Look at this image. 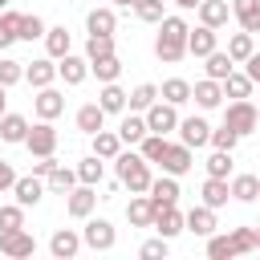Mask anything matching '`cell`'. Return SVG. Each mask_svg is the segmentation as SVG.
<instances>
[{"label":"cell","instance_id":"obj_1","mask_svg":"<svg viewBox=\"0 0 260 260\" xmlns=\"http://www.w3.org/2000/svg\"><path fill=\"white\" fill-rule=\"evenodd\" d=\"M187 32H191V24L183 16H162L158 20V37H154V57L167 61V65L183 61L187 57Z\"/></svg>","mask_w":260,"mask_h":260},{"label":"cell","instance_id":"obj_2","mask_svg":"<svg viewBox=\"0 0 260 260\" xmlns=\"http://www.w3.org/2000/svg\"><path fill=\"white\" fill-rule=\"evenodd\" d=\"M114 162H118V183L130 187V195H146V191H150L154 179H150V162L142 158V150H138V154H134V150H122Z\"/></svg>","mask_w":260,"mask_h":260},{"label":"cell","instance_id":"obj_3","mask_svg":"<svg viewBox=\"0 0 260 260\" xmlns=\"http://www.w3.org/2000/svg\"><path fill=\"white\" fill-rule=\"evenodd\" d=\"M223 122H228V126H232V130L244 138V134H252V130L260 126V110H256L248 98H236V102L223 110Z\"/></svg>","mask_w":260,"mask_h":260},{"label":"cell","instance_id":"obj_4","mask_svg":"<svg viewBox=\"0 0 260 260\" xmlns=\"http://www.w3.org/2000/svg\"><path fill=\"white\" fill-rule=\"evenodd\" d=\"M24 146H28V154H32V158H45V154H53V150H57V130H53V122L37 118V126H28V138H24Z\"/></svg>","mask_w":260,"mask_h":260},{"label":"cell","instance_id":"obj_5","mask_svg":"<svg viewBox=\"0 0 260 260\" xmlns=\"http://www.w3.org/2000/svg\"><path fill=\"white\" fill-rule=\"evenodd\" d=\"M146 126H150V134H171V130H179V106H171V102H154L150 110H146Z\"/></svg>","mask_w":260,"mask_h":260},{"label":"cell","instance_id":"obj_6","mask_svg":"<svg viewBox=\"0 0 260 260\" xmlns=\"http://www.w3.org/2000/svg\"><path fill=\"white\" fill-rule=\"evenodd\" d=\"M81 240H85V248H93V252H110V248L118 244V232H114L110 219H89L85 232H81Z\"/></svg>","mask_w":260,"mask_h":260},{"label":"cell","instance_id":"obj_7","mask_svg":"<svg viewBox=\"0 0 260 260\" xmlns=\"http://www.w3.org/2000/svg\"><path fill=\"white\" fill-rule=\"evenodd\" d=\"M0 252H4L8 260H24V256L37 252V240H32V232H24V228H16V232H0Z\"/></svg>","mask_w":260,"mask_h":260},{"label":"cell","instance_id":"obj_8","mask_svg":"<svg viewBox=\"0 0 260 260\" xmlns=\"http://www.w3.org/2000/svg\"><path fill=\"white\" fill-rule=\"evenodd\" d=\"M32 110H37V118L53 122V118H61V114H65V93H57L53 85H45V89H37V98H32Z\"/></svg>","mask_w":260,"mask_h":260},{"label":"cell","instance_id":"obj_9","mask_svg":"<svg viewBox=\"0 0 260 260\" xmlns=\"http://www.w3.org/2000/svg\"><path fill=\"white\" fill-rule=\"evenodd\" d=\"M93 203H98V191H93V183H81V187H73V191H69V199H65V211H69L73 219H89Z\"/></svg>","mask_w":260,"mask_h":260},{"label":"cell","instance_id":"obj_10","mask_svg":"<svg viewBox=\"0 0 260 260\" xmlns=\"http://www.w3.org/2000/svg\"><path fill=\"white\" fill-rule=\"evenodd\" d=\"M179 142H187L191 150L207 146V142H211V126H207V118H183V122H179Z\"/></svg>","mask_w":260,"mask_h":260},{"label":"cell","instance_id":"obj_11","mask_svg":"<svg viewBox=\"0 0 260 260\" xmlns=\"http://www.w3.org/2000/svg\"><path fill=\"white\" fill-rule=\"evenodd\" d=\"M57 77H61L65 85H81V81L89 77V57H73V53H65V57L57 61Z\"/></svg>","mask_w":260,"mask_h":260},{"label":"cell","instance_id":"obj_12","mask_svg":"<svg viewBox=\"0 0 260 260\" xmlns=\"http://www.w3.org/2000/svg\"><path fill=\"white\" fill-rule=\"evenodd\" d=\"M191 98H195V106H199V110H215V106L223 102V81L203 77V81H195V85H191Z\"/></svg>","mask_w":260,"mask_h":260},{"label":"cell","instance_id":"obj_13","mask_svg":"<svg viewBox=\"0 0 260 260\" xmlns=\"http://www.w3.org/2000/svg\"><path fill=\"white\" fill-rule=\"evenodd\" d=\"M45 191H49V187L41 183V175H24V179H16V183H12V195H16V203H20V207H37Z\"/></svg>","mask_w":260,"mask_h":260},{"label":"cell","instance_id":"obj_14","mask_svg":"<svg viewBox=\"0 0 260 260\" xmlns=\"http://www.w3.org/2000/svg\"><path fill=\"white\" fill-rule=\"evenodd\" d=\"M150 228H154L158 236H167V240H171V236H179V232L187 228V219H183V211L171 203V207H154V223H150Z\"/></svg>","mask_w":260,"mask_h":260},{"label":"cell","instance_id":"obj_15","mask_svg":"<svg viewBox=\"0 0 260 260\" xmlns=\"http://www.w3.org/2000/svg\"><path fill=\"white\" fill-rule=\"evenodd\" d=\"M215 32H219V28H207V24L191 28V32H187V53H191V57H207V53H215V45H219Z\"/></svg>","mask_w":260,"mask_h":260},{"label":"cell","instance_id":"obj_16","mask_svg":"<svg viewBox=\"0 0 260 260\" xmlns=\"http://www.w3.org/2000/svg\"><path fill=\"white\" fill-rule=\"evenodd\" d=\"M150 203H154V207L179 203V175H167V171H162V179L150 183Z\"/></svg>","mask_w":260,"mask_h":260},{"label":"cell","instance_id":"obj_17","mask_svg":"<svg viewBox=\"0 0 260 260\" xmlns=\"http://www.w3.org/2000/svg\"><path fill=\"white\" fill-rule=\"evenodd\" d=\"M85 240L73 232V228H57L53 232V240H49V252L57 256V260H69V256H77V248H81Z\"/></svg>","mask_w":260,"mask_h":260},{"label":"cell","instance_id":"obj_18","mask_svg":"<svg viewBox=\"0 0 260 260\" xmlns=\"http://www.w3.org/2000/svg\"><path fill=\"white\" fill-rule=\"evenodd\" d=\"M195 12H199V24H207V28H223L232 20V4L228 0H203Z\"/></svg>","mask_w":260,"mask_h":260},{"label":"cell","instance_id":"obj_19","mask_svg":"<svg viewBox=\"0 0 260 260\" xmlns=\"http://www.w3.org/2000/svg\"><path fill=\"white\" fill-rule=\"evenodd\" d=\"M162 171L167 175H187L191 171V146L187 142H171L167 154H162Z\"/></svg>","mask_w":260,"mask_h":260},{"label":"cell","instance_id":"obj_20","mask_svg":"<svg viewBox=\"0 0 260 260\" xmlns=\"http://www.w3.org/2000/svg\"><path fill=\"white\" fill-rule=\"evenodd\" d=\"M232 16L240 20L244 32H260V0H232Z\"/></svg>","mask_w":260,"mask_h":260},{"label":"cell","instance_id":"obj_21","mask_svg":"<svg viewBox=\"0 0 260 260\" xmlns=\"http://www.w3.org/2000/svg\"><path fill=\"white\" fill-rule=\"evenodd\" d=\"M53 77H57V65H53V57H41V61L24 65V81H28L32 89H45V85H53Z\"/></svg>","mask_w":260,"mask_h":260},{"label":"cell","instance_id":"obj_22","mask_svg":"<svg viewBox=\"0 0 260 260\" xmlns=\"http://www.w3.org/2000/svg\"><path fill=\"white\" fill-rule=\"evenodd\" d=\"M77 183H81V179H77V171H69L65 162H57V167H53V171L45 175V187H49L53 195H69V191H73Z\"/></svg>","mask_w":260,"mask_h":260},{"label":"cell","instance_id":"obj_23","mask_svg":"<svg viewBox=\"0 0 260 260\" xmlns=\"http://www.w3.org/2000/svg\"><path fill=\"white\" fill-rule=\"evenodd\" d=\"M183 219H187V232H195V236H211L215 232V207H207V203L191 207Z\"/></svg>","mask_w":260,"mask_h":260},{"label":"cell","instance_id":"obj_24","mask_svg":"<svg viewBox=\"0 0 260 260\" xmlns=\"http://www.w3.org/2000/svg\"><path fill=\"white\" fill-rule=\"evenodd\" d=\"M126 219H130V228H150V223H154V203H150V195H134L130 207H126Z\"/></svg>","mask_w":260,"mask_h":260},{"label":"cell","instance_id":"obj_25","mask_svg":"<svg viewBox=\"0 0 260 260\" xmlns=\"http://www.w3.org/2000/svg\"><path fill=\"white\" fill-rule=\"evenodd\" d=\"M102 126H106V110H102L98 102H85V106L77 110V130H81V134H98Z\"/></svg>","mask_w":260,"mask_h":260},{"label":"cell","instance_id":"obj_26","mask_svg":"<svg viewBox=\"0 0 260 260\" xmlns=\"http://www.w3.org/2000/svg\"><path fill=\"white\" fill-rule=\"evenodd\" d=\"M20 20H24V12L0 8V49H8L12 41H20Z\"/></svg>","mask_w":260,"mask_h":260},{"label":"cell","instance_id":"obj_27","mask_svg":"<svg viewBox=\"0 0 260 260\" xmlns=\"http://www.w3.org/2000/svg\"><path fill=\"white\" fill-rule=\"evenodd\" d=\"M118 134H122V142L138 146V142L150 134V126H146V114H142V118H138V114H126V118H122V126H118Z\"/></svg>","mask_w":260,"mask_h":260},{"label":"cell","instance_id":"obj_28","mask_svg":"<svg viewBox=\"0 0 260 260\" xmlns=\"http://www.w3.org/2000/svg\"><path fill=\"white\" fill-rule=\"evenodd\" d=\"M228 199H232V183L207 175V183H203V203H207V207H223Z\"/></svg>","mask_w":260,"mask_h":260},{"label":"cell","instance_id":"obj_29","mask_svg":"<svg viewBox=\"0 0 260 260\" xmlns=\"http://www.w3.org/2000/svg\"><path fill=\"white\" fill-rule=\"evenodd\" d=\"M228 240H232V252H236V256H248V252L260 248V232H256V228H232Z\"/></svg>","mask_w":260,"mask_h":260},{"label":"cell","instance_id":"obj_30","mask_svg":"<svg viewBox=\"0 0 260 260\" xmlns=\"http://www.w3.org/2000/svg\"><path fill=\"white\" fill-rule=\"evenodd\" d=\"M85 28H89V32H106V37H114V28H118V16H114V8H89V16H85Z\"/></svg>","mask_w":260,"mask_h":260},{"label":"cell","instance_id":"obj_31","mask_svg":"<svg viewBox=\"0 0 260 260\" xmlns=\"http://www.w3.org/2000/svg\"><path fill=\"white\" fill-rule=\"evenodd\" d=\"M69 45H73V37H69V28H65V24H57V28H49V32H45V49H49V57H53V61H61V57L69 53Z\"/></svg>","mask_w":260,"mask_h":260},{"label":"cell","instance_id":"obj_32","mask_svg":"<svg viewBox=\"0 0 260 260\" xmlns=\"http://www.w3.org/2000/svg\"><path fill=\"white\" fill-rule=\"evenodd\" d=\"M158 98L171 102V106H183V102H191V81H183V77H167L162 89H158Z\"/></svg>","mask_w":260,"mask_h":260},{"label":"cell","instance_id":"obj_33","mask_svg":"<svg viewBox=\"0 0 260 260\" xmlns=\"http://www.w3.org/2000/svg\"><path fill=\"white\" fill-rule=\"evenodd\" d=\"M154 102H158V85H150V81H142V85H134V93H126V106L138 114H146Z\"/></svg>","mask_w":260,"mask_h":260},{"label":"cell","instance_id":"obj_34","mask_svg":"<svg viewBox=\"0 0 260 260\" xmlns=\"http://www.w3.org/2000/svg\"><path fill=\"white\" fill-rule=\"evenodd\" d=\"M93 154L118 158V154H122V134H118V130H98V134H93Z\"/></svg>","mask_w":260,"mask_h":260},{"label":"cell","instance_id":"obj_35","mask_svg":"<svg viewBox=\"0 0 260 260\" xmlns=\"http://www.w3.org/2000/svg\"><path fill=\"white\" fill-rule=\"evenodd\" d=\"M0 138H4V142H24V138H28V118L4 114V118H0Z\"/></svg>","mask_w":260,"mask_h":260},{"label":"cell","instance_id":"obj_36","mask_svg":"<svg viewBox=\"0 0 260 260\" xmlns=\"http://www.w3.org/2000/svg\"><path fill=\"white\" fill-rule=\"evenodd\" d=\"M89 73L106 85V81H118V73H122V61H118V53H110V57H98V61H89Z\"/></svg>","mask_w":260,"mask_h":260},{"label":"cell","instance_id":"obj_37","mask_svg":"<svg viewBox=\"0 0 260 260\" xmlns=\"http://www.w3.org/2000/svg\"><path fill=\"white\" fill-rule=\"evenodd\" d=\"M252 85H256V81H252L248 73H236V69H232V73L223 77V98H232V102H236V98H252Z\"/></svg>","mask_w":260,"mask_h":260},{"label":"cell","instance_id":"obj_38","mask_svg":"<svg viewBox=\"0 0 260 260\" xmlns=\"http://www.w3.org/2000/svg\"><path fill=\"white\" fill-rule=\"evenodd\" d=\"M98 106H102L106 114H122V110H126V93L118 89V81H106V85H102V93H98Z\"/></svg>","mask_w":260,"mask_h":260},{"label":"cell","instance_id":"obj_39","mask_svg":"<svg viewBox=\"0 0 260 260\" xmlns=\"http://www.w3.org/2000/svg\"><path fill=\"white\" fill-rule=\"evenodd\" d=\"M232 199H240V203L260 199V179H256V175H236V179H232Z\"/></svg>","mask_w":260,"mask_h":260},{"label":"cell","instance_id":"obj_40","mask_svg":"<svg viewBox=\"0 0 260 260\" xmlns=\"http://www.w3.org/2000/svg\"><path fill=\"white\" fill-rule=\"evenodd\" d=\"M203 61H207V77H215V81H223V77L236 69V61H232V53H228V49H223V53L215 49V53H207Z\"/></svg>","mask_w":260,"mask_h":260},{"label":"cell","instance_id":"obj_41","mask_svg":"<svg viewBox=\"0 0 260 260\" xmlns=\"http://www.w3.org/2000/svg\"><path fill=\"white\" fill-rule=\"evenodd\" d=\"M228 53H232V61H236V65H240V61H248V57L256 53L252 32H232V37H228Z\"/></svg>","mask_w":260,"mask_h":260},{"label":"cell","instance_id":"obj_42","mask_svg":"<svg viewBox=\"0 0 260 260\" xmlns=\"http://www.w3.org/2000/svg\"><path fill=\"white\" fill-rule=\"evenodd\" d=\"M167 134H146L142 142H138V150H142V158L146 162H162V154H167Z\"/></svg>","mask_w":260,"mask_h":260},{"label":"cell","instance_id":"obj_43","mask_svg":"<svg viewBox=\"0 0 260 260\" xmlns=\"http://www.w3.org/2000/svg\"><path fill=\"white\" fill-rule=\"evenodd\" d=\"M102 175H106L102 154H89V158H81V162H77V179H81V183H93V187H98V183H102Z\"/></svg>","mask_w":260,"mask_h":260},{"label":"cell","instance_id":"obj_44","mask_svg":"<svg viewBox=\"0 0 260 260\" xmlns=\"http://www.w3.org/2000/svg\"><path fill=\"white\" fill-rule=\"evenodd\" d=\"M110 53H114V37H106V32H89V41H85V57L98 61V57H110Z\"/></svg>","mask_w":260,"mask_h":260},{"label":"cell","instance_id":"obj_45","mask_svg":"<svg viewBox=\"0 0 260 260\" xmlns=\"http://www.w3.org/2000/svg\"><path fill=\"white\" fill-rule=\"evenodd\" d=\"M45 32H49V28H45V20H41L37 12H28V16L20 20V41H28V45H32V41H41Z\"/></svg>","mask_w":260,"mask_h":260},{"label":"cell","instance_id":"obj_46","mask_svg":"<svg viewBox=\"0 0 260 260\" xmlns=\"http://www.w3.org/2000/svg\"><path fill=\"white\" fill-rule=\"evenodd\" d=\"M207 175L228 179V175H232V150H211V158H207Z\"/></svg>","mask_w":260,"mask_h":260},{"label":"cell","instance_id":"obj_47","mask_svg":"<svg viewBox=\"0 0 260 260\" xmlns=\"http://www.w3.org/2000/svg\"><path fill=\"white\" fill-rule=\"evenodd\" d=\"M207 256H211V260H236V252H232V240L211 232V236H207Z\"/></svg>","mask_w":260,"mask_h":260},{"label":"cell","instance_id":"obj_48","mask_svg":"<svg viewBox=\"0 0 260 260\" xmlns=\"http://www.w3.org/2000/svg\"><path fill=\"white\" fill-rule=\"evenodd\" d=\"M134 12H138V20H146V24H158L167 12H162V0H134Z\"/></svg>","mask_w":260,"mask_h":260},{"label":"cell","instance_id":"obj_49","mask_svg":"<svg viewBox=\"0 0 260 260\" xmlns=\"http://www.w3.org/2000/svg\"><path fill=\"white\" fill-rule=\"evenodd\" d=\"M16 228H24V207L20 203L0 207V232H16Z\"/></svg>","mask_w":260,"mask_h":260},{"label":"cell","instance_id":"obj_50","mask_svg":"<svg viewBox=\"0 0 260 260\" xmlns=\"http://www.w3.org/2000/svg\"><path fill=\"white\" fill-rule=\"evenodd\" d=\"M16 81H24V61L4 57L0 61V85H16Z\"/></svg>","mask_w":260,"mask_h":260},{"label":"cell","instance_id":"obj_51","mask_svg":"<svg viewBox=\"0 0 260 260\" xmlns=\"http://www.w3.org/2000/svg\"><path fill=\"white\" fill-rule=\"evenodd\" d=\"M236 142H240V134H236L228 122H223L219 130H211V146H215V150H236Z\"/></svg>","mask_w":260,"mask_h":260},{"label":"cell","instance_id":"obj_52","mask_svg":"<svg viewBox=\"0 0 260 260\" xmlns=\"http://www.w3.org/2000/svg\"><path fill=\"white\" fill-rule=\"evenodd\" d=\"M142 256H146V260H158V256H167V236H158V240H146V244H142Z\"/></svg>","mask_w":260,"mask_h":260},{"label":"cell","instance_id":"obj_53","mask_svg":"<svg viewBox=\"0 0 260 260\" xmlns=\"http://www.w3.org/2000/svg\"><path fill=\"white\" fill-rule=\"evenodd\" d=\"M12 183H16V171H12V162H4V158H0V191H8Z\"/></svg>","mask_w":260,"mask_h":260},{"label":"cell","instance_id":"obj_54","mask_svg":"<svg viewBox=\"0 0 260 260\" xmlns=\"http://www.w3.org/2000/svg\"><path fill=\"white\" fill-rule=\"evenodd\" d=\"M53 167H57V158H53V154H45V158H37V162H32V175H41V179H45Z\"/></svg>","mask_w":260,"mask_h":260},{"label":"cell","instance_id":"obj_55","mask_svg":"<svg viewBox=\"0 0 260 260\" xmlns=\"http://www.w3.org/2000/svg\"><path fill=\"white\" fill-rule=\"evenodd\" d=\"M244 65H248V77H252V81L260 85V53H252V57H248Z\"/></svg>","mask_w":260,"mask_h":260},{"label":"cell","instance_id":"obj_56","mask_svg":"<svg viewBox=\"0 0 260 260\" xmlns=\"http://www.w3.org/2000/svg\"><path fill=\"white\" fill-rule=\"evenodd\" d=\"M4 106H8V85H0V118H4V114H8V110H4Z\"/></svg>","mask_w":260,"mask_h":260},{"label":"cell","instance_id":"obj_57","mask_svg":"<svg viewBox=\"0 0 260 260\" xmlns=\"http://www.w3.org/2000/svg\"><path fill=\"white\" fill-rule=\"evenodd\" d=\"M175 4H179V8H199L203 0H175Z\"/></svg>","mask_w":260,"mask_h":260},{"label":"cell","instance_id":"obj_58","mask_svg":"<svg viewBox=\"0 0 260 260\" xmlns=\"http://www.w3.org/2000/svg\"><path fill=\"white\" fill-rule=\"evenodd\" d=\"M114 4H122V8H130V4H134V0H114Z\"/></svg>","mask_w":260,"mask_h":260},{"label":"cell","instance_id":"obj_59","mask_svg":"<svg viewBox=\"0 0 260 260\" xmlns=\"http://www.w3.org/2000/svg\"><path fill=\"white\" fill-rule=\"evenodd\" d=\"M8 4H12V0H0V8H8Z\"/></svg>","mask_w":260,"mask_h":260},{"label":"cell","instance_id":"obj_60","mask_svg":"<svg viewBox=\"0 0 260 260\" xmlns=\"http://www.w3.org/2000/svg\"><path fill=\"white\" fill-rule=\"evenodd\" d=\"M256 252H260V248H256Z\"/></svg>","mask_w":260,"mask_h":260}]
</instances>
